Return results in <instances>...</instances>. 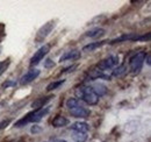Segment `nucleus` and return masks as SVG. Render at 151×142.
<instances>
[{
  "label": "nucleus",
  "mask_w": 151,
  "mask_h": 142,
  "mask_svg": "<svg viewBox=\"0 0 151 142\" xmlns=\"http://www.w3.org/2000/svg\"><path fill=\"white\" fill-rule=\"evenodd\" d=\"M71 128H72L75 132H78V133H86L90 127H88V125L86 124V122H80V121H78V122L72 124Z\"/></svg>",
  "instance_id": "obj_13"
},
{
  "label": "nucleus",
  "mask_w": 151,
  "mask_h": 142,
  "mask_svg": "<svg viewBox=\"0 0 151 142\" xmlns=\"http://www.w3.org/2000/svg\"><path fill=\"white\" fill-rule=\"evenodd\" d=\"M145 57H147V63H148V65H150V55H147Z\"/></svg>",
  "instance_id": "obj_26"
},
{
  "label": "nucleus",
  "mask_w": 151,
  "mask_h": 142,
  "mask_svg": "<svg viewBox=\"0 0 151 142\" xmlns=\"http://www.w3.org/2000/svg\"><path fill=\"white\" fill-rule=\"evenodd\" d=\"M65 105H66V107H68L69 109H72V108H75V107L78 106V100H77L76 98H70V99L66 100Z\"/></svg>",
  "instance_id": "obj_22"
},
{
  "label": "nucleus",
  "mask_w": 151,
  "mask_h": 142,
  "mask_svg": "<svg viewBox=\"0 0 151 142\" xmlns=\"http://www.w3.org/2000/svg\"><path fill=\"white\" fill-rule=\"evenodd\" d=\"M52 98H54V97H51V96L37 98L36 100H34V101L32 103V107L34 108V111H35V109H40V108H42V107L45 106V104H48Z\"/></svg>",
  "instance_id": "obj_8"
},
{
  "label": "nucleus",
  "mask_w": 151,
  "mask_h": 142,
  "mask_svg": "<svg viewBox=\"0 0 151 142\" xmlns=\"http://www.w3.org/2000/svg\"><path fill=\"white\" fill-rule=\"evenodd\" d=\"M145 53L144 51H139L136 53L132 58L129 59V68H130V72L132 75H138L139 71L142 70L143 63L145 61Z\"/></svg>",
  "instance_id": "obj_2"
},
{
  "label": "nucleus",
  "mask_w": 151,
  "mask_h": 142,
  "mask_svg": "<svg viewBox=\"0 0 151 142\" xmlns=\"http://www.w3.org/2000/svg\"><path fill=\"white\" fill-rule=\"evenodd\" d=\"M54 67H55V63L50 58H47L45 62H44V68L45 69H49V68H54Z\"/></svg>",
  "instance_id": "obj_23"
},
{
  "label": "nucleus",
  "mask_w": 151,
  "mask_h": 142,
  "mask_svg": "<svg viewBox=\"0 0 151 142\" xmlns=\"http://www.w3.org/2000/svg\"><path fill=\"white\" fill-rule=\"evenodd\" d=\"M70 113L75 118H87L90 115V111L81 106H77L72 109H70Z\"/></svg>",
  "instance_id": "obj_7"
},
{
  "label": "nucleus",
  "mask_w": 151,
  "mask_h": 142,
  "mask_svg": "<svg viewBox=\"0 0 151 142\" xmlns=\"http://www.w3.org/2000/svg\"><path fill=\"white\" fill-rule=\"evenodd\" d=\"M85 35L88 36V37H100V36L105 35V29H102V28H94V29L88 30Z\"/></svg>",
  "instance_id": "obj_17"
},
{
  "label": "nucleus",
  "mask_w": 151,
  "mask_h": 142,
  "mask_svg": "<svg viewBox=\"0 0 151 142\" xmlns=\"http://www.w3.org/2000/svg\"><path fill=\"white\" fill-rule=\"evenodd\" d=\"M80 57V51L79 50H71V51H68L65 53L60 58H59V62H65V61H73V59H78Z\"/></svg>",
  "instance_id": "obj_9"
},
{
  "label": "nucleus",
  "mask_w": 151,
  "mask_h": 142,
  "mask_svg": "<svg viewBox=\"0 0 151 142\" xmlns=\"http://www.w3.org/2000/svg\"><path fill=\"white\" fill-rule=\"evenodd\" d=\"M68 119L65 118V117H63V115H56L55 118H54V120H52V126L54 127H56V128H59V127H64V126H66L68 125Z\"/></svg>",
  "instance_id": "obj_12"
},
{
  "label": "nucleus",
  "mask_w": 151,
  "mask_h": 142,
  "mask_svg": "<svg viewBox=\"0 0 151 142\" xmlns=\"http://www.w3.org/2000/svg\"><path fill=\"white\" fill-rule=\"evenodd\" d=\"M0 54H1V51H0Z\"/></svg>",
  "instance_id": "obj_28"
},
{
  "label": "nucleus",
  "mask_w": 151,
  "mask_h": 142,
  "mask_svg": "<svg viewBox=\"0 0 151 142\" xmlns=\"http://www.w3.org/2000/svg\"><path fill=\"white\" fill-rule=\"evenodd\" d=\"M92 90H93V92H94L98 97H102V96L106 94V92H107V88H106L104 84H101V83L94 84V85L92 86Z\"/></svg>",
  "instance_id": "obj_14"
},
{
  "label": "nucleus",
  "mask_w": 151,
  "mask_h": 142,
  "mask_svg": "<svg viewBox=\"0 0 151 142\" xmlns=\"http://www.w3.org/2000/svg\"><path fill=\"white\" fill-rule=\"evenodd\" d=\"M88 76H90V78L91 79H106V80H109L111 79V76H108V75H105L104 73V71L101 70H91L88 72Z\"/></svg>",
  "instance_id": "obj_10"
},
{
  "label": "nucleus",
  "mask_w": 151,
  "mask_h": 142,
  "mask_svg": "<svg viewBox=\"0 0 151 142\" xmlns=\"http://www.w3.org/2000/svg\"><path fill=\"white\" fill-rule=\"evenodd\" d=\"M138 125H139V122L136 121V120H132V121L127 122L124 125V132L127 134H134L138 129Z\"/></svg>",
  "instance_id": "obj_11"
},
{
  "label": "nucleus",
  "mask_w": 151,
  "mask_h": 142,
  "mask_svg": "<svg viewBox=\"0 0 151 142\" xmlns=\"http://www.w3.org/2000/svg\"><path fill=\"white\" fill-rule=\"evenodd\" d=\"M55 26H56L55 21H49V22H47L45 25H43V26L38 29L37 34H36V42L43 41L47 36L51 33V30L55 28Z\"/></svg>",
  "instance_id": "obj_3"
},
{
  "label": "nucleus",
  "mask_w": 151,
  "mask_h": 142,
  "mask_svg": "<svg viewBox=\"0 0 151 142\" xmlns=\"http://www.w3.org/2000/svg\"><path fill=\"white\" fill-rule=\"evenodd\" d=\"M41 130H42V128H41L40 126H37V125H34V126L30 128V133H32V134H37Z\"/></svg>",
  "instance_id": "obj_24"
},
{
  "label": "nucleus",
  "mask_w": 151,
  "mask_h": 142,
  "mask_svg": "<svg viewBox=\"0 0 151 142\" xmlns=\"http://www.w3.org/2000/svg\"><path fill=\"white\" fill-rule=\"evenodd\" d=\"M49 50H50V46H49V44H44V46H42L33 55V57L30 58V65H32V67L37 65L38 63L43 59V57L49 53Z\"/></svg>",
  "instance_id": "obj_4"
},
{
  "label": "nucleus",
  "mask_w": 151,
  "mask_h": 142,
  "mask_svg": "<svg viewBox=\"0 0 151 142\" xmlns=\"http://www.w3.org/2000/svg\"><path fill=\"white\" fill-rule=\"evenodd\" d=\"M12 84H13L12 82H7V83H4V84H2V88H8V86H9V85H12Z\"/></svg>",
  "instance_id": "obj_25"
},
{
  "label": "nucleus",
  "mask_w": 151,
  "mask_h": 142,
  "mask_svg": "<svg viewBox=\"0 0 151 142\" xmlns=\"http://www.w3.org/2000/svg\"><path fill=\"white\" fill-rule=\"evenodd\" d=\"M40 73H41V71L37 70V69H32V70H29L27 73H24V75L21 77L20 84H21V85H27V84L32 83L33 80H35L38 76H40Z\"/></svg>",
  "instance_id": "obj_5"
},
{
  "label": "nucleus",
  "mask_w": 151,
  "mask_h": 142,
  "mask_svg": "<svg viewBox=\"0 0 151 142\" xmlns=\"http://www.w3.org/2000/svg\"><path fill=\"white\" fill-rule=\"evenodd\" d=\"M126 71H127V65H126V64H121V65H119V67L113 71V76H115V77L122 76Z\"/></svg>",
  "instance_id": "obj_20"
},
{
  "label": "nucleus",
  "mask_w": 151,
  "mask_h": 142,
  "mask_svg": "<svg viewBox=\"0 0 151 142\" xmlns=\"http://www.w3.org/2000/svg\"><path fill=\"white\" fill-rule=\"evenodd\" d=\"M117 62H119V57H117V56H111V57H108V58L101 61V62L98 64V68L101 71L108 70V69L115 67V65L117 64Z\"/></svg>",
  "instance_id": "obj_6"
},
{
  "label": "nucleus",
  "mask_w": 151,
  "mask_h": 142,
  "mask_svg": "<svg viewBox=\"0 0 151 142\" xmlns=\"http://www.w3.org/2000/svg\"><path fill=\"white\" fill-rule=\"evenodd\" d=\"M49 112V107H42L40 109H35L30 113H28L24 118L20 119L19 121H17L14 126L15 127H22L24 125H27L28 122H38L43 119V117Z\"/></svg>",
  "instance_id": "obj_1"
},
{
  "label": "nucleus",
  "mask_w": 151,
  "mask_h": 142,
  "mask_svg": "<svg viewBox=\"0 0 151 142\" xmlns=\"http://www.w3.org/2000/svg\"><path fill=\"white\" fill-rule=\"evenodd\" d=\"M9 64H11V61H9V59H6V61L0 62V76L5 73V71L8 69Z\"/></svg>",
  "instance_id": "obj_21"
},
{
  "label": "nucleus",
  "mask_w": 151,
  "mask_h": 142,
  "mask_svg": "<svg viewBox=\"0 0 151 142\" xmlns=\"http://www.w3.org/2000/svg\"><path fill=\"white\" fill-rule=\"evenodd\" d=\"M136 36H137L136 34H124V35L113 40L111 43H120V42H123V41H135Z\"/></svg>",
  "instance_id": "obj_16"
},
{
  "label": "nucleus",
  "mask_w": 151,
  "mask_h": 142,
  "mask_svg": "<svg viewBox=\"0 0 151 142\" xmlns=\"http://www.w3.org/2000/svg\"><path fill=\"white\" fill-rule=\"evenodd\" d=\"M72 138H73V140L76 142H85L87 140L86 133H78V132H76L75 134L72 135Z\"/></svg>",
  "instance_id": "obj_19"
},
{
  "label": "nucleus",
  "mask_w": 151,
  "mask_h": 142,
  "mask_svg": "<svg viewBox=\"0 0 151 142\" xmlns=\"http://www.w3.org/2000/svg\"><path fill=\"white\" fill-rule=\"evenodd\" d=\"M56 142H66V141H65V140H57Z\"/></svg>",
  "instance_id": "obj_27"
},
{
  "label": "nucleus",
  "mask_w": 151,
  "mask_h": 142,
  "mask_svg": "<svg viewBox=\"0 0 151 142\" xmlns=\"http://www.w3.org/2000/svg\"><path fill=\"white\" fill-rule=\"evenodd\" d=\"M64 83H65V80H64V79H62V80H56V82H52V83H50V84L47 86V91H48V92H51V91H54V90H57L59 86H62Z\"/></svg>",
  "instance_id": "obj_18"
},
{
  "label": "nucleus",
  "mask_w": 151,
  "mask_h": 142,
  "mask_svg": "<svg viewBox=\"0 0 151 142\" xmlns=\"http://www.w3.org/2000/svg\"><path fill=\"white\" fill-rule=\"evenodd\" d=\"M105 42H92V43H88L86 44L85 47H83V51L85 53H91V51H94L95 49H98L99 47H101Z\"/></svg>",
  "instance_id": "obj_15"
}]
</instances>
